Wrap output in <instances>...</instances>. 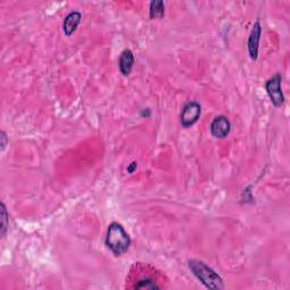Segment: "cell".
I'll return each instance as SVG.
<instances>
[{
    "label": "cell",
    "instance_id": "1",
    "mask_svg": "<svg viewBox=\"0 0 290 290\" xmlns=\"http://www.w3.org/2000/svg\"><path fill=\"white\" fill-rule=\"evenodd\" d=\"M131 237L124 229V227L118 222H113L109 226L107 233L106 245L115 255H123L128 251L131 246Z\"/></svg>",
    "mask_w": 290,
    "mask_h": 290
},
{
    "label": "cell",
    "instance_id": "2",
    "mask_svg": "<svg viewBox=\"0 0 290 290\" xmlns=\"http://www.w3.org/2000/svg\"><path fill=\"white\" fill-rule=\"evenodd\" d=\"M188 266L193 274L209 289H222L225 287L221 276L202 261L190 260Z\"/></svg>",
    "mask_w": 290,
    "mask_h": 290
},
{
    "label": "cell",
    "instance_id": "3",
    "mask_svg": "<svg viewBox=\"0 0 290 290\" xmlns=\"http://www.w3.org/2000/svg\"><path fill=\"white\" fill-rule=\"evenodd\" d=\"M281 82H282V77L279 73H276L270 79H267L265 83L267 94H269L271 102L276 108L282 106L284 102L283 93L281 91Z\"/></svg>",
    "mask_w": 290,
    "mask_h": 290
},
{
    "label": "cell",
    "instance_id": "4",
    "mask_svg": "<svg viewBox=\"0 0 290 290\" xmlns=\"http://www.w3.org/2000/svg\"><path fill=\"white\" fill-rule=\"evenodd\" d=\"M200 116H201V106L195 101L188 102V104L184 107V109H182L180 115V123L182 125V127L188 128L190 126H193V125L199 120Z\"/></svg>",
    "mask_w": 290,
    "mask_h": 290
},
{
    "label": "cell",
    "instance_id": "5",
    "mask_svg": "<svg viewBox=\"0 0 290 290\" xmlns=\"http://www.w3.org/2000/svg\"><path fill=\"white\" fill-rule=\"evenodd\" d=\"M231 129V124L225 116H219L211 124V134L217 138H225L228 136Z\"/></svg>",
    "mask_w": 290,
    "mask_h": 290
},
{
    "label": "cell",
    "instance_id": "6",
    "mask_svg": "<svg viewBox=\"0 0 290 290\" xmlns=\"http://www.w3.org/2000/svg\"><path fill=\"white\" fill-rule=\"evenodd\" d=\"M261 33H262V28H261L260 22L257 21L256 23L254 24L251 35H249V39H248V51H249V56H251L253 60L257 59L258 44H260Z\"/></svg>",
    "mask_w": 290,
    "mask_h": 290
},
{
    "label": "cell",
    "instance_id": "7",
    "mask_svg": "<svg viewBox=\"0 0 290 290\" xmlns=\"http://www.w3.org/2000/svg\"><path fill=\"white\" fill-rule=\"evenodd\" d=\"M81 19H82V15H81V13H78V12H71L70 14L66 16V19L64 21V25H62V29H64V32L67 37H69V35H71L75 32V31H76L79 22H81Z\"/></svg>",
    "mask_w": 290,
    "mask_h": 290
},
{
    "label": "cell",
    "instance_id": "8",
    "mask_svg": "<svg viewBox=\"0 0 290 290\" xmlns=\"http://www.w3.org/2000/svg\"><path fill=\"white\" fill-rule=\"evenodd\" d=\"M134 61H135V58H134L133 52L129 49H126L122 52L119 58V69L124 76H128L131 74Z\"/></svg>",
    "mask_w": 290,
    "mask_h": 290
},
{
    "label": "cell",
    "instance_id": "9",
    "mask_svg": "<svg viewBox=\"0 0 290 290\" xmlns=\"http://www.w3.org/2000/svg\"><path fill=\"white\" fill-rule=\"evenodd\" d=\"M164 14V4L160 0H154L150 4V17L151 19H162Z\"/></svg>",
    "mask_w": 290,
    "mask_h": 290
},
{
    "label": "cell",
    "instance_id": "10",
    "mask_svg": "<svg viewBox=\"0 0 290 290\" xmlns=\"http://www.w3.org/2000/svg\"><path fill=\"white\" fill-rule=\"evenodd\" d=\"M160 287L152 279H143L138 281L136 289H159Z\"/></svg>",
    "mask_w": 290,
    "mask_h": 290
},
{
    "label": "cell",
    "instance_id": "11",
    "mask_svg": "<svg viewBox=\"0 0 290 290\" xmlns=\"http://www.w3.org/2000/svg\"><path fill=\"white\" fill-rule=\"evenodd\" d=\"M7 226H8V214H7V210L5 204L2 203V236L4 237L6 234L7 230Z\"/></svg>",
    "mask_w": 290,
    "mask_h": 290
},
{
    "label": "cell",
    "instance_id": "12",
    "mask_svg": "<svg viewBox=\"0 0 290 290\" xmlns=\"http://www.w3.org/2000/svg\"><path fill=\"white\" fill-rule=\"evenodd\" d=\"M0 138H2V151L5 150L6 148V145H7V136H6V134L5 132H2V134H0Z\"/></svg>",
    "mask_w": 290,
    "mask_h": 290
},
{
    "label": "cell",
    "instance_id": "13",
    "mask_svg": "<svg viewBox=\"0 0 290 290\" xmlns=\"http://www.w3.org/2000/svg\"><path fill=\"white\" fill-rule=\"evenodd\" d=\"M137 168V163L136 162H133L132 163V166L131 167H128V172H133L134 171V169H136Z\"/></svg>",
    "mask_w": 290,
    "mask_h": 290
}]
</instances>
